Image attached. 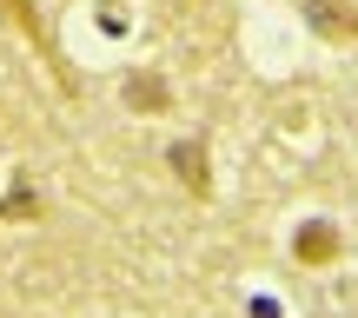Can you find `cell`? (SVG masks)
<instances>
[{
	"mask_svg": "<svg viewBox=\"0 0 358 318\" xmlns=\"http://www.w3.org/2000/svg\"><path fill=\"white\" fill-rule=\"evenodd\" d=\"M332 252H338V232L332 226H306V232H299V259H306V266H325Z\"/></svg>",
	"mask_w": 358,
	"mask_h": 318,
	"instance_id": "cell-3",
	"label": "cell"
},
{
	"mask_svg": "<svg viewBox=\"0 0 358 318\" xmlns=\"http://www.w3.org/2000/svg\"><path fill=\"white\" fill-rule=\"evenodd\" d=\"M306 13H312V27H319V34L358 40V13L345 7V0H306Z\"/></svg>",
	"mask_w": 358,
	"mask_h": 318,
	"instance_id": "cell-2",
	"label": "cell"
},
{
	"mask_svg": "<svg viewBox=\"0 0 358 318\" xmlns=\"http://www.w3.org/2000/svg\"><path fill=\"white\" fill-rule=\"evenodd\" d=\"M173 173H186V186L199 192V199L213 192V186H206V166H199V146H173Z\"/></svg>",
	"mask_w": 358,
	"mask_h": 318,
	"instance_id": "cell-4",
	"label": "cell"
},
{
	"mask_svg": "<svg viewBox=\"0 0 358 318\" xmlns=\"http://www.w3.org/2000/svg\"><path fill=\"white\" fill-rule=\"evenodd\" d=\"M133 100H140V106H166V87H159V80H140V87H133Z\"/></svg>",
	"mask_w": 358,
	"mask_h": 318,
	"instance_id": "cell-5",
	"label": "cell"
},
{
	"mask_svg": "<svg viewBox=\"0 0 358 318\" xmlns=\"http://www.w3.org/2000/svg\"><path fill=\"white\" fill-rule=\"evenodd\" d=\"M0 7H7V20L20 27L27 40H34V53H40L47 66H53V80H60V93H66V100H80V73H73V66L60 60V53H53V34H47V20H40V7H34V0H0Z\"/></svg>",
	"mask_w": 358,
	"mask_h": 318,
	"instance_id": "cell-1",
	"label": "cell"
}]
</instances>
